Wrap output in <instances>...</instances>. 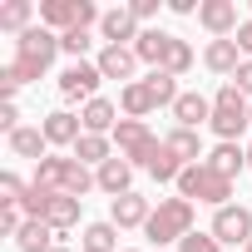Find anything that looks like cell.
<instances>
[{"instance_id": "1", "label": "cell", "mask_w": 252, "mask_h": 252, "mask_svg": "<svg viewBox=\"0 0 252 252\" xmlns=\"http://www.w3.org/2000/svg\"><path fill=\"white\" fill-rule=\"evenodd\" d=\"M55 55H60V35H55V30H45V25H30V30L15 40V60L0 69V94L15 99V89H20V84L40 79V74L55 64Z\"/></svg>"}, {"instance_id": "2", "label": "cell", "mask_w": 252, "mask_h": 252, "mask_svg": "<svg viewBox=\"0 0 252 252\" xmlns=\"http://www.w3.org/2000/svg\"><path fill=\"white\" fill-rule=\"evenodd\" d=\"M208 129L218 134V144H237V134L252 129V104H247V94L232 79L213 94V124H208Z\"/></svg>"}, {"instance_id": "3", "label": "cell", "mask_w": 252, "mask_h": 252, "mask_svg": "<svg viewBox=\"0 0 252 252\" xmlns=\"http://www.w3.org/2000/svg\"><path fill=\"white\" fill-rule=\"evenodd\" d=\"M35 183L50 188V193H64V198H84L89 188H99L94 173L79 158H60V154H50L45 163H35Z\"/></svg>"}, {"instance_id": "4", "label": "cell", "mask_w": 252, "mask_h": 252, "mask_svg": "<svg viewBox=\"0 0 252 252\" xmlns=\"http://www.w3.org/2000/svg\"><path fill=\"white\" fill-rule=\"evenodd\" d=\"M178 198H188V203H213V208H227V198H232V178L213 173L208 163H188V168L178 173Z\"/></svg>"}, {"instance_id": "5", "label": "cell", "mask_w": 252, "mask_h": 252, "mask_svg": "<svg viewBox=\"0 0 252 252\" xmlns=\"http://www.w3.org/2000/svg\"><path fill=\"white\" fill-rule=\"evenodd\" d=\"M144 232H149V242H183L188 232H193V203L188 198H158V208H154V218L144 222Z\"/></svg>"}, {"instance_id": "6", "label": "cell", "mask_w": 252, "mask_h": 252, "mask_svg": "<svg viewBox=\"0 0 252 252\" xmlns=\"http://www.w3.org/2000/svg\"><path fill=\"white\" fill-rule=\"evenodd\" d=\"M114 144H119V158H129L134 168H149L163 154V139H154V129H149L144 119H119Z\"/></svg>"}, {"instance_id": "7", "label": "cell", "mask_w": 252, "mask_h": 252, "mask_svg": "<svg viewBox=\"0 0 252 252\" xmlns=\"http://www.w3.org/2000/svg\"><path fill=\"white\" fill-rule=\"evenodd\" d=\"M104 15L94 10V0H45L40 5V25L55 30V35H69V30H89L99 25Z\"/></svg>"}, {"instance_id": "8", "label": "cell", "mask_w": 252, "mask_h": 252, "mask_svg": "<svg viewBox=\"0 0 252 252\" xmlns=\"http://www.w3.org/2000/svg\"><path fill=\"white\" fill-rule=\"evenodd\" d=\"M222 247H247L252 242V213L247 208H237V203H227V208H218L213 213V227H208Z\"/></svg>"}, {"instance_id": "9", "label": "cell", "mask_w": 252, "mask_h": 252, "mask_svg": "<svg viewBox=\"0 0 252 252\" xmlns=\"http://www.w3.org/2000/svg\"><path fill=\"white\" fill-rule=\"evenodd\" d=\"M99 79H104V74H99V64L74 60V64L60 74V94H64V99H84V104H89V99H99V94H94V89H99Z\"/></svg>"}, {"instance_id": "10", "label": "cell", "mask_w": 252, "mask_h": 252, "mask_svg": "<svg viewBox=\"0 0 252 252\" xmlns=\"http://www.w3.org/2000/svg\"><path fill=\"white\" fill-rule=\"evenodd\" d=\"M198 20H203V30L213 40H232L237 35V5H232V0H203Z\"/></svg>"}, {"instance_id": "11", "label": "cell", "mask_w": 252, "mask_h": 252, "mask_svg": "<svg viewBox=\"0 0 252 252\" xmlns=\"http://www.w3.org/2000/svg\"><path fill=\"white\" fill-rule=\"evenodd\" d=\"M45 139L50 144H60V149H74L79 139H84V119L79 114H69V109H55V114H45Z\"/></svg>"}, {"instance_id": "12", "label": "cell", "mask_w": 252, "mask_h": 252, "mask_svg": "<svg viewBox=\"0 0 252 252\" xmlns=\"http://www.w3.org/2000/svg\"><path fill=\"white\" fill-rule=\"evenodd\" d=\"M99 35H104L109 45H134L144 30H139V20H134V10H129V5H119V10H104Z\"/></svg>"}, {"instance_id": "13", "label": "cell", "mask_w": 252, "mask_h": 252, "mask_svg": "<svg viewBox=\"0 0 252 252\" xmlns=\"http://www.w3.org/2000/svg\"><path fill=\"white\" fill-rule=\"evenodd\" d=\"M94 64H99L104 79H129V84H134V64H139V55H134V45H104Z\"/></svg>"}, {"instance_id": "14", "label": "cell", "mask_w": 252, "mask_h": 252, "mask_svg": "<svg viewBox=\"0 0 252 252\" xmlns=\"http://www.w3.org/2000/svg\"><path fill=\"white\" fill-rule=\"evenodd\" d=\"M94 183H99L104 193H114V198H124V193H134V188H129V183H134V163L114 154L109 163H99V168H94Z\"/></svg>"}, {"instance_id": "15", "label": "cell", "mask_w": 252, "mask_h": 252, "mask_svg": "<svg viewBox=\"0 0 252 252\" xmlns=\"http://www.w3.org/2000/svg\"><path fill=\"white\" fill-rule=\"evenodd\" d=\"M154 218V208H149V198H139V193H124V198H114V208H109V222L114 227H144Z\"/></svg>"}, {"instance_id": "16", "label": "cell", "mask_w": 252, "mask_h": 252, "mask_svg": "<svg viewBox=\"0 0 252 252\" xmlns=\"http://www.w3.org/2000/svg\"><path fill=\"white\" fill-rule=\"evenodd\" d=\"M173 40H178V35H168V30H144V35L134 40V55H139L144 64L163 69V64H168V50H173Z\"/></svg>"}, {"instance_id": "17", "label": "cell", "mask_w": 252, "mask_h": 252, "mask_svg": "<svg viewBox=\"0 0 252 252\" xmlns=\"http://www.w3.org/2000/svg\"><path fill=\"white\" fill-rule=\"evenodd\" d=\"M173 119H178V129H193V134H198V124H213V99H203V94H178Z\"/></svg>"}, {"instance_id": "18", "label": "cell", "mask_w": 252, "mask_h": 252, "mask_svg": "<svg viewBox=\"0 0 252 252\" xmlns=\"http://www.w3.org/2000/svg\"><path fill=\"white\" fill-rule=\"evenodd\" d=\"M203 64H208L213 74H227V79H232V74L242 69V50H237V40H213V45L203 50Z\"/></svg>"}, {"instance_id": "19", "label": "cell", "mask_w": 252, "mask_h": 252, "mask_svg": "<svg viewBox=\"0 0 252 252\" xmlns=\"http://www.w3.org/2000/svg\"><path fill=\"white\" fill-rule=\"evenodd\" d=\"M79 208H84V198H64V193H55L50 198V208H45V218L40 222H50L60 237L69 232V227H79Z\"/></svg>"}, {"instance_id": "20", "label": "cell", "mask_w": 252, "mask_h": 252, "mask_svg": "<svg viewBox=\"0 0 252 252\" xmlns=\"http://www.w3.org/2000/svg\"><path fill=\"white\" fill-rule=\"evenodd\" d=\"M10 154H15V158H35V163H45V158H50V139H45V129H25V124H20V129L10 134Z\"/></svg>"}, {"instance_id": "21", "label": "cell", "mask_w": 252, "mask_h": 252, "mask_svg": "<svg viewBox=\"0 0 252 252\" xmlns=\"http://www.w3.org/2000/svg\"><path fill=\"white\" fill-rule=\"evenodd\" d=\"M119 104H124V119H149V114L158 109V99H154V89H149L144 79H134V84H124Z\"/></svg>"}, {"instance_id": "22", "label": "cell", "mask_w": 252, "mask_h": 252, "mask_svg": "<svg viewBox=\"0 0 252 252\" xmlns=\"http://www.w3.org/2000/svg\"><path fill=\"white\" fill-rule=\"evenodd\" d=\"M203 163H208L213 173H222V178H237V173L247 168V149H242V144H218Z\"/></svg>"}, {"instance_id": "23", "label": "cell", "mask_w": 252, "mask_h": 252, "mask_svg": "<svg viewBox=\"0 0 252 252\" xmlns=\"http://www.w3.org/2000/svg\"><path fill=\"white\" fill-rule=\"evenodd\" d=\"M55 237H60V232H55L50 222H40V218H30V222L20 227V237H15V247H20V252H55V247H60Z\"/></svg>"}, {"instance_id": "24", "label": "cell", "mask_w": 252, "mask_h": 252, "mask_svg": "<svg viewBox=\"0 0 252 252\" xmlns=\"http://www.w3.org/2000/svg\"><path fill=\"white\" fill-rule=\"evenodd\" d=\"M79 119H84V134H114L119 129V109L109 99H89Z\"/></svg>"}, {"instance_id": "25", "label": "cell", "mask_w": 252, "mask_h": 252, "mask_svg": "<svg viewBox=\"0 0 252 252\" xmlns=\"http://www.w3.org/2000/svg\"><path fill=\"white\" fill-rule=\"evenodd\" d=\"M163 144H168V154H173L183 168H188V163H203V144H198V134H193V129H173Z\"/></svg>"}, {"instance_id": "26", "label": "cell", "mask_w": 252, "mask_h": 252, "mask_svg": "<svg viewBox=\"0 0 252 252\" xmlns=\"http://www.w3.org/2000/svg\"><path fill=\"white\" fill-rule=\"evenodd\" d=\"M69 158H79V163L89 168V163H109L114 154H109V139H104V134H84V139L69 149Z\"/></svg>"}, {"instance_id": "27", "label": "cell", "mask_w": 252, "mask_h": 252, "mask_svg": "<svg viewBox=\"0 0 252 252\" xmlns=\"http://www.w3.org/2000/svg\"><path fill=\"white\" fill-rule=\"evenodd\" d=\"M30 15H35V5H30V0H5V5H0V30L25 35V30H30Z\"/></svg>"}, {"instance_id": "28", "label": "cell", "mask_w": 252, "mask_h": 252, "mask_svg": "<svg viewBox=\"0 0 252 252\" xmlns=\"http://www.w3.org/2000/svg\"><path fill=\"white\" fill-rule=\"evenodd\" d=\"M84 252H119V227L114 222H89L84 227Z\"/></svg>"}, {"instance_id": "29", "label": "cell", "mask_w": 252, "mask_h": 252, "mask_svg": "<svg viewBox=\"0 0 252 252\" xmlns=\"http://www.w3.org/2000/svg\"><path fill=\"white\" fill-rule=\"evenodd\" d=\"M144 84H149V89H154V99H158V109H163V104H168V109H173V104H178V79H173V74H168V69H154V74H149V79H144Z\"/></svg>"}, {"instance_id": "30", "label": "cell", "mask_w": 252, "mask_h": 252, "mask_svg": "<svg viewBox=\"0 0 252 252\" xmlns=\"http://www.w3.org/2000/svg\"><path fill=\"white\" fill-rule=\"evenodd\" d=\"M163 69H168L173 79H183V74L193 69V45H188V40H173V50H168V64H163Z\"/></svg>"}, {"instance_id": "31", "label": "cell", "mask_w": 252, "mask_h": 252, "mask_svg": "<svg viewBox=\"0 0 252 252\" xmlns=\"http://www.w3.org/2000/svg\"><path fill=\"white\" fill-rule=\"evenodd\" d=\"M149 173H154L158 183H178V173H183V163H178V158L168 154V144H163V154H158V158L149 163Z\"/></svg>"}, {"instance_id": "32", "label": "cell", "mask_w": 252, "mask_h": 252, "mask_svg": "<svg viewBox=\"0 0 252 252\" xmlns=\"http://www.w3.org/2000/svg\"><path fill=\"white\" fill-rule=\"evenodd\" d=\"M25 183L15 178V173H0V208H10V203H25Z\"/></svg>"}, {"instance_id": "33", "label": "cell", "mask_w": 252, "mask_h": 252, "mask_svg": "<svg viewBox=\"0 0 252 252\" xmlns=\"http://www.w3.org/2000/svg\"><path fill=\"white\" fill-rule=\"evenodd\" d=\"M94 45V35L89 30H69V35H60V50L64 55H74V60H84V50Z\"/></svg>"}, {"instance_id": "34", "label": "cell", "mask_w": 252, "mask_h": 252, "mask_svg": "<svg viewBox=\"0 0 252 252\" xmlns=\"http://www.w3.org/2000/svg\"><path fill=\"white\" fill-rule=\"evenodd\" d=\"M178 252H222V242H218L213 232H188V237L178 242Z\"/></svg>"}, {"instance_id": "35", "label": "cell", "mask_w": 252, "mask_h": 252, "mask_svg": "<svg viewBox=\"0 0 252 252\" xmlns=\"http://www.w3.org/2000/svg\"><path fill=\"white\" fill-rule=\"evenodd\" d=\"M0 129H5V134L20 129V109H15V99H0Z\"/></svg>"}, {"instance_id": "36", "label": "cell", "mask_w": 252, "mask_h": 252, "mask_svg": "<svg viewBox=\"0 0 252 252\" xmlns=\"http://www.w3.org/2000/svg\"><path fill=\"white\" fill-rule=\"evenodd\" d=\"M129 10H134V20H154L158 15V0H134Z\"/></svg>"}, {"instance_id": "37", "label": "cell", "mask_w": 252, "mask_h": 252, "mask_svg": "<svg viewBox=\"0 0 252 252\" xmlns=\"http://www.w3.org/2000/svg\"><path fill=\"white\" fill-rule=\"evenodd\" d=\"M232 84H237L242 94H252V60H242V69L232 74Z\"/></svg>"}, {"instance_id": "38", "label": "cell", "mask_w": 252, "mask_h": 252, "mask_svg": "<svg viewBox=\"0 0 252 252\" xmlns=\"http://www.w3.org/2000/svg\"><path fill=\"white\" fill-rule=\"evenodd\" d=\"M232 40H237V50H242V55H252V20H242Z\"/></svg>"}, {"instance_id": "39", "label": "cell", "mask_w": 252, "mask_h": 252, "mask_svg": "<svg viewBox=\"0 0 252 252\" xmlns=\"http://www.w3.org/2000/svg\"><path fill=\"white\" fill-rule=\"evenodd\" d=\"M168 10H173V15H193L198 5H193V0H168Z\"/></svg>"}, {"instance_id": "40", "label": "cell", "mask_w": 252, "mask_h": 252, "mask_svg": "<svg viewBox=\"0 0 252 252\" xmlns=\"http://www.w3.org/2000/svg\"><path fill=\"white\" fill-rule=\"evenodd\" d=\"M247 168H252V149H247Z\"/></svg>"}, {"instance_id": "41", "label": "cell", "mask_w": 252, "mask_h": 252, "mask_svg": "<svg viewBox=\"0 0 252 252\" xmlns=\"http://www.w3.org/2000/svg\"><path fill=\"white\" fill-rule=\"evenodd\" d=\"M55 252H69V247H55Z\"/></svg>"}, {"instance_id": "42", "label": "cell", "mask_w": 252, "mask_h": 252, "mask_svg": "<svg viewBox=\"0 0 252 252\" xmlns=\"http://www.w3.org/2000/svg\"><path fill=\"white\" fill-rule=\"evenodd\" d=\"M242 252H252V242H247V247H242Z\"/></svg>"}, {"instance_id": "43", "label": "cell", "mask_w": 252, "mask_h": 252, "mask_svg": "<svg viewBox=\"0 0 252 252\" xmlns=\"http://www.w3.org/2000/svg\"><path fill=\"white\" fill-rule=\"evenodd\" d=\"M129 252H139V247H129Z\"/></svg>"}]
</instances>
